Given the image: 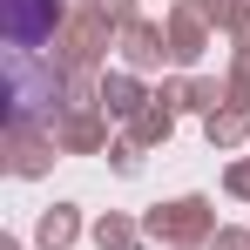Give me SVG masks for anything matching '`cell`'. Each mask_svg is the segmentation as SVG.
Returning a JSON list of instances; mask_svg holds the SVG:
<instances>
[{
    "instance_id": "cell-1",
    "label": "cell",
    "mask_w": 250,
    "mask_h": 250,
    "mask_svg": "<svg viewBox=\"0 0 250 250\" xmlns=\"http://www.w3.org/2000/svg\"><path fill=\"white\" fill-rule=\"evenodd\" d=\"M54 34V0H7V41L14 54H34Z\"/></svg>"
}]
</instances>
